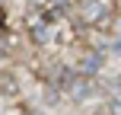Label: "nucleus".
I'll list each match as a JSON object with an SVG mask.
<instances>
[{
	"mask_svg": "<svg viewBox=\"0 0 121 115\" xmlns=\"http://www.w3.org/2000/svg\"><path fill=\"white\" fill-rule=\"evenodd\" d=\"M105 13H108V0H89V3H83V10H80V19L83 23H102Z\"/></svg>",
	"mask_w": 121,
	"mask_h": 115,
	"instance_id": "obj_1",
	"label": "nucleus"
},
{
	"mask_svg": "<svg viewBox=\"0 0 121 115\" xmlns=\"http://www.w3.org/2000/svg\"><path fill=\"white\" fill-rule=\"evenodd\" d=\"M99 67H102V55L86 51V55H83V64H80V70H83V74H96Z\"/></svg>",
	"mask_w": 121,
	"mask_h": 115,
	"instance_id": "obj_2",
	"label": "nucleus"
},
{
	"mask_svg": "<svg viewBox=\"0 0 121 115\" xmlns=\"http://www.w3.org/2000/svg\"><path fill=\"white\" fill-rule=\"evenodd\" d=\"M67 86H70V96L73 99H83L86 93H89V80H86V77H73Z\"/></svg>",
	"mask_w": 121,
	"mask_h": 115,
	"instance_id": "obj_3",
	"label": "nucleus"
},
{
	"mask_svg": "<svg viewBox=\"0 0 121 115\" xmlns=\"http://www.w3.org/2000/svg\"><path fill=\"white\" fill-rule=\"evenodd\" d=\"M108 51H115V55H121V38H115V42L108 45Z\"/></svg>",
	"mask_w": 121,
	"mask_h": 115,
	"instance_id": "obj_4",
	"label": "nucleus"
},
{
	"mask_svg": "<svg viewBox=\"0 0 121 115\" xmlns=\"http://www.w3.org/2000/svg\"><path fill=\"white\" fill-rule=\"evenodd\" d=\"M112 115H121V96L115 99V102H112Z\"/></svg>",
	"mask_w": 121,
	"mask_h": 115,
	"instance_id": "obj_5",
	"label": "nucleus"
},
{
	"mask_svg": "<svg viewBox=\"0 0 121 115\" xmlns=\"http://www.w3.org/2000/svg\"><path fill=\"white\" fill-rule=\"evenodd\" d=\"M0 35H3V10H0Z\"/></svg>",
	"mask_w": 121,
	"mask_h": 115,
	"instance_id": "obj_6",
	"label": "nucleus"
}]
</instances>
